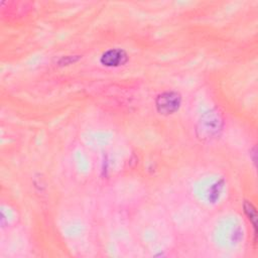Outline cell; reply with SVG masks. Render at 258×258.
I'll use <instances>...</instances> for the list:
<instances>
[{
    "label": "cell",
    "instance_id": "6da1fadb",
    "mask_svg": "<svg viewBox=\"0 0 258 258\" xmlns=\"http://www.w3.org/2000/svg\"><path fill=\"white\" fill-rule=\"evenodd\" d=\"M155 104L160 114H172L178 110L180 105V96L175 92H165L157 96Z\"/></svg>",
    "mask_w": 258,
    "mask_h": 258
},
{
    "label": "cell",
    "instance_id": "7a4b0ae2",
    "mask_svg": "<svg viewBox=\"0 0 258 258\" xmlns=\"http://www.w3.org/2000/svg\"><path fill=\"white\" fill-rule=\"evenodd\" d=\"M127 61V54L123 49L111 48L101 56V62L105 67H119Z\"/></svg>",
    "mask_w": 258,
    "mask_h": 258
},
{
    "label": "cell",
    "instance_id": "3957f363",
    "mask_svg": "<svg viewBox=\"0 0 258 258\" xmlns=\"http://www.w3.org/2000/svg\"><path fill=\"white\" fill-rule=\"evenodd\" d=\"M219 115L210 114L201 121V132L206 137H212L220 129Z\"/></svg>",
    "mask_w": 258,
    "mask_h": 258
}]
</instances>
